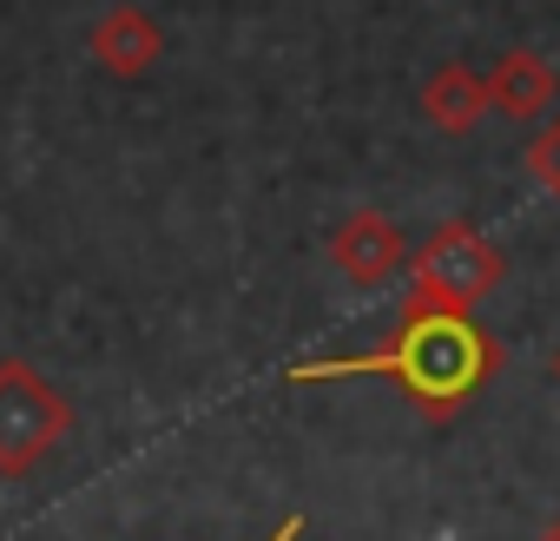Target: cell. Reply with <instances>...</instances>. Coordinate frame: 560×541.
I'll return each instance as SVG.
<instances>
[{
  "instance_id": "6da1fadb",
  "label": "cell",
  "mask_w": 560,
  "mask_h": 541,
  "mask_svg": "<svg viewBox=\"0 0 560 541\" xmlns=\"http://www.w3.org/2000/svg\"><path fill=\"white\" fill-rule=\"evenodd\" d=\"M501 370V344L488 337V324L462 304H435V298H402L396 331L363 350V357H311L291 364L284 383H343V377H383L396 383L429 423H455Z\"/></svg>"
},
{
  "instance_id": "7a4b0ae2",
  "label": "cell",
  "mask_w": 560,
  "mask_h": 541,
  "mask_svg": "<svg viewBox=\"0 0 560 541\" xmlns=\"http://www.w3.org/2000/svg\"><path fill=\"white\" fill-rule=\"evenodd\" d=\"M73 436V403L21 357H0V482L34 475Z\"/></svg>"
},
{
  "instance_id": "3957f363",
  "label": "cell",
  "mask_w": 560,
  "mask_h": 541,
  "mask_svg": "<svg viewBox=\"0 0 560 541\" xmlns=\"http://www.w3.org/2000/svg\"><path fill=\"white\" fill-rule=\"evenodd\" d=\"M501 278H508V257H501V244H488V231L475 218L435 225L416 244V257H409V291L435 298V304H462V311H475L481 298H494Z\"/></svg>"
},
{
  "instance_id": "277c9868",
  "label": "cell",
  "mask_w": 560,
  "mask_h": 541,
  "mask_svg": "<svg viewBox=\"0 0 560 541\" xmlns=\"http://www.w3.org/2000/svg\"><path fill=\"white\" fill-rule=\"evenodd\" d=\"M409 238H402V225L396 218H383V211H350L337 231H330V264L343 270L350 285H363V291H376V285H389L396 270H409Z\"/></svg>"
},
{
  "instance_id": "5b68a950",
  "label": "cell",
  "mask_w": 560,
  "mask_h": 541,
  "mask_svg": "<svg viewBox=\"0 0 560 541\" xmlns=\"http://www.w3.org/2000/svg\"><path fill=\"white\" fill-rule=\"evenodd\" d=\"M86 54L113 73V80H145L159 60H165V27L145 14V8H132V0H119V8H106L100 21H93V34H86Z\"/></svg>"
},
{
  "instance_id": "8992f818",
  "label": "cell",
  "mask_w": 560,
  "mask_h": 541,
  "mask_svg": "<svg viewBox=\"0 0 560 541\" xmlns=\"http://www.w3.org/2000/svg\"><path fill=\"white\" fill-rule=\"evenodd\" d=\"M553 93H560V73H553V60L534 54V47H508V54L488 67V106H494L501 119H540V113L553 106Z\"/></svg>"
},
{
  "instance_id": "52a82bcc",
  "label": "cell",
  "mask_w": 560,
  "mask_h": 541,
  "mask_svg": "<svg viewBox=\"0 0 560 541\" xmlns=\"http://www.w3.org/2000/svg\"><path fill=\"white\" fill-rule=\"evenodd\" d=\"M481 113H494V106H488V73H475V67H462V60H448V67L429 73V87H422V119H429L435 133L468 139V133L481 126Z\"/></svg>"
},
{
  "instance_id": "ba28073f",
  "label": "cell",
  "mask_w": 560,
  "mask_h": 541,
  "mask_svg": "<svg viewBox=\"0 0 560 541\" xmlns=\"http://www.w3.org/2000/svg\"><path fill=\"white\" fill-rule=\"evenodd\" d=\"M521 165H527V179H534V185H540V192L560 205V113H553V119H547V126L527 139Z\"/></svg>"
},
{
  "instance_id": "9c48e42d",
  "label": "cell",
  "mask_w": 560,
  "mask_h": 541,
  "mask_svg": "<svg viewBox=\"0 0 560 541\" xmlns=\"http://www.w3.org/2000/svg\"><path fill=\"white\" fill-rule=\"evenodd\" d=\"M298 534H304V515H291V521H284V528H277L270 541H298Z\"/></svg>"
},
{
  "instance_id": "30bf717a",
  "label": "cell",
  "mask_w": 560,
  "mask_h": 541,
  "mask_svg": "<svg viewBox=\"0 0 560 541\" xmlns=\"http://www.w3.org/2000/svg\"><path fill=\"white\" fill-rule=\"evenodd\" d=\"M534 541H560V515H553V521H547V528H540Z\"/></svg>"
},
{
  "instance_id": "8fae6325",
  "label": "cell",
  "mask_w": 560,
  "mask_h": 541,
  "mask_svg": "<svg viewBox=\"0 0 560 541\" xmlns=\"http://www.w3.org/2000/svg\"><path fill=\"white\" fill-rule=\"evenodd\" d=\"M553 383H560V350H553Z\"/></svg>"
}]
</instances>
